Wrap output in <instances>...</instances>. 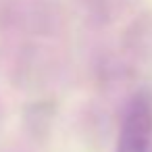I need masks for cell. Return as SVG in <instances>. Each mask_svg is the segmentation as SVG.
<instances>
[{
	"label": "cell",
	"mask_w": 152,
	"mask_h": 152,
	"mask_svg": "<svg viewBox=\"0 0 152 152\" xmlns=\"http://www.w3.org/2000/svg\"><path fill=\"white\" fill-rule=\"evenodd\" d=\"M152 137V96L137 92L123 115L115 152H148Z\"/></svg>",
	"instance_id": "6da1fadb"
}]
</instances>
